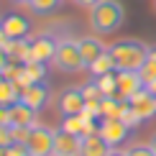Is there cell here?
I'll return each mask as SVG.
<instances>
[{
	"label": "cell",
	"mask_w": 156,
	"mask_h": 156,
	"mask_svg": "<svg viewBox=\"0 0 156 156\" xmlns=\"http://www.w3.org/2000/svg\"><path fill=\"white\" fill-rule=\"evenodd\" d=\"M56 46L59 41H54L51 36H38L31 41V59L28 62H54V54H56Z\"/></svg>",
	"instance_id": "9c48e42d"
},
{
	"label": "cell",
	"mask_w": 156,
	"mask_h": 156,
	"mask_svg": "<svg viewBox=\"0 0 156 156\" xmlns=\"http://www.w3.org/2000/svg\"><path fill=\"white\" fill-rule=\"evenodd\" d=\"M3 80H5V77H3V74H0V82H3Z\"/></svg>",
	"instance_id": "8d00e7d4"
},
{
	"label": "cell",
	"mask_w": 156,
	"mask_h": 156,
	"mask_svg": "<svg viewBox=\"0 0 156 156\" xmlns=\"http://www.w3.org/2000/svg\"><path fill=\"white\" fill-rule=\"evenodd\" d=\"M84 95L82 87H64L59 92V100H56V110L59 115H80L84 110Z\"/></svg>",
	"instance_id": "5b68a950"
},
{
	"label": "cell",
	"mask_w": 156,
	"mask_h": 156,
	"mask_svg": "<svg viewBox=\"0 0 156 156\" xmlns=\"http://www.w3.org/2000/svg\"><path fill=\"white\" fill-rule=\"evenodd\" d=\"M8 128H10L13 144H23L26 146V141H28V136H31V128H26V126H8Z\"/></svg>",
	"instance_id": "cb8c5ba5"
},
{
	"label": "cell",
	"mask_w": 156,
	"mask_h": 156,
	"mask_svg": "<svg viewBox=\"0 0 156 156\" xmlns=\"http://www.w3.org/2000/svg\"><path fill=\"white\" fill-rule=\"evenodd\" d=\"M128 102H131V108H133L144 120H148V118H154V115H156V95H151L146 87L138 90L133 97H128Z\"/></svg>",
	"instance_id": "30bf717a"
},
{
	"label": "cell",
	"mask_w": 156,
	"mask_h": 156,
	"mask_svg": "<svg viewBox=\"0 0 156 156\" xmlns=\"http://www.w3.org/2000/svg\"><path fill=\"white\" fill-rule=\"evenodd\" d=\"M8 62H10V56L5 54V49H3V46H0V74L5 72V67H8Z\"/></svg>",
	"instance_id": "4dcf8cb0"
},
{
	"label": "cell",
	"mask_w": 156,
	"mask_h": 156,
	"mask_svg": "<svg viewBox=\"0 0 156 156\" xmlns=\"http://www.w3.org/2000/svg\"><path fill=\"white\" fill-rule=\"evenodd\" d=\"M0 28L8 38H26V34L31 31V23L26 16H5L0 21Z\"/></svg>",
	"instance_id": "7c38bea8"
},
{
	"label": "cell",
	"mask_w": 156,
	"mask_h": 156,
	"mask_svg": "<svg viewBox=\"0 0 156 156\" xmlns=\"http://www.w3.org/2000/svg\"><path fill=\"white\" fill-rule=\"evenodd\" d=\"M5 156H31V154H28V148L23 144H10L5 148Z\"/></svg>",
	"instance_id": "4316f807"
},
{
	"label": "cell",
	"mask_w": 156,
	"mask_h": 156,
	"mask_svg": "<svg viewBox=\"0 0 156 156\" xmlns=\"http://www.w3.org/2000/svg\"><path fill=\"white\" fill-rule=\"evenodd\" d=\"M82 95H84V100H100L102 92H100V87H97V82H87V84H82Z\"/></svg>",
	"instance_id": "d4e9b609"
},
{
	"label": "cell",
	"mask_w": 156,
	"mask_h": 156,
	"mask_svg": "<svg viewBox=\"0 0 156 156\" xmlns=\"http://www.w3.org/2000/svg\"><path fill=\"white\" fill-rule=\"evenodd\" d=\"M72 3L77 5V8H87V10H90V8H95L100 0H72Z\"/></svg>",
	"instance_id": "f546056e"
},
{
	"label": "cell",
	"mask_w": 156,
	"mask_h": 156,
	"mask_svg": "<svg viewBox=\"0 0 156 156\" xmlns=\"http://www.w3.org/2000/svg\"><path fill=\"white\" fill-rule=\"evenodd\" d=\"M87 21H90L92 34L110 36V34H115V31L123 26V21H126V10H123V5L118 3V0H100L95 8H90Z\"/></svg>",
	"instance_id": "6da1fadb"
},
{
	"label": "cell",
	"mask_w": 156,
	"mask_h": 156,
	"mask_svg": "<svg viewBox=\"0 0 156 156\" xmlns=\"http://www.w3.org/2000/svg\"><path fill=\"white\" fill-rule=\"evenodd\" d=\"M41 80H46V64L44 62H26L23 64V77L16 84L18 87H28L31 82H41Z\"/></svg>",
	"instance_id": "e0dca14e"
},
{
	"label": "cell",
	"mask_w": 156,
	"mask_h": 156,
	"mask_svg": "<svg viewBox=\"0 0 156 156\" xmlns=\"http://www.w3.org/2000/svg\"><path fill=\"white\" fill-rule=\"evenodd\" d=\"M10 126L34 128L36 126V110L31 108V105H26L23 100H18L16 105H10Z\"/></svg>",
	"instance_id": "5bb4252c"
},
{
	"label": "cell",
	"mask_w": 156,
	"mask_h": 156,
	"mask_svg": "<svg viewBox=\"0 0 156 156\" xmlns=\"http://www.w3.org/2000/svg\"><path fill=\"white\" fill-rule=\"evenodd\" d=\"M115 80H118V95L126 97V100H128V97H133L138 90L146 87L138 72H115Z\"/></svg>",
	"instance_id": "8fae6325"
},
{
	"label": "cell",
	"mask_w": 156,
	"mask_h": 156,
	"mask_svg": "<svg viewBox=\"0 0 156 156\" xmlns=\"http://www.w3.org/2000/svg\"><path fill=\"white\" fill-rule=\"evenodd\" d=\"M97 133H100L102 138H105L108 144L115 148L118 144H123V141L128 138L131 128H128L120 118H102V120H100V131H97Z\"/></svg>",
	"instance_id": "52a82bcc"
},
{
	"label": "cell",
	"mask_w": 156,
	"mask_h": 156,
	"mask_svg": "<svg viewBox=\"0 0 156 156\" xmlns=\"http://www.w3.org/2000/svg\"><path fill=\"white\" fill-rule=\"evenodd\" d=\"M97 87H100L102 95H118V80H115V74H102V77H95Z\"/></svg>",
	"instance_id": "7402d4cb"
},
{
	"label": "cell",
	"mask_w": 156,
	"mask_h": 156,
	"mask_svg": "<svg viewBox=\"0 0 156 156\" xmlns=\"http://www.w3.org/2000/svg\"><path fill=\"white\" fill-rule=\"evenodd\" d=\"M110 151H113V146H110L100 133L82 136V154L80 156H108Z\"/></svg>",
	"instance_id": "9a60e30c"
},
{
	"label": "cell",
	"mask_w": 156,
	"mask_h": 156,
	"mask_svg": "<svg viewBox=\"0 0 156 156\" xmlns=\"http://www.w3.org/2000/svg\"><path fill=\"white\" fill-rule=\"evenodd\" d=\"M148 49L151 46H146L144 41L120 38V41H115L108 51L113 54L115 69H118V72H138V69L146 64V59H148Z\"/></svg>",
	"instance_id": "7a4b0ae2"
},
{
	"label": "cell",
	"mask_w": 156,
	"mask_h": 156,
	"mask_svg": "<svg viewBox=\"0 0 156 156\" xmlns=\"http://www.w3.org/2000/svg\"><path fill=\"white\" fill-rule=\"evenodd\" d=\"M90 72H92L95 77H102V74H110V72H118L115 69V59H113V54L110 51H102L97 59L90 64Z\"/></svg>",
	"instance_id": "ac0fdd59"
},
{
	"label": "cell",
	"mask_w": 156,
	"mask_h": 156,
	"mask_svg": "<svg viewBox=\"0 0 156 156\" xmlns=\"http://www.w3.org/2000/svg\"><path fill=\"white\" fill-rule=\"evenodd\" d=\"M154 8H156V0H154Z\"/></svg>",
	"instance_id": "74e56055"
},
{
	"label": "cell",
	"mask_w": 156,
	"mask_h": 156,
	"mask_svg": "<svg viewBox=\"0 0 156 156\" xmlns=\"http://www.w3.org/2000/svg\"><path fill=\"white\" fill-rule=\"evenodd\" d=\"M82 154V136L67 133V131H56L54 141V156H80Z\"/></svg>",
	"instance_id": "ba28073f"
},
{
	"label": "cell",
	"mask_w": 156,
	"mask_h": 156,
	"mask_svg": "<svg viewBox=\"0 0 156 156\" xmlns=\"http://www.w3.org/2000/svg\"><path fill=\"white\" fill-rule=\"evenodd\" d=\"M102 51H108V49H105V44H102L97 36H84V38H80V54H82L84 69H90V64H92Z\"/></svg>",
	"instance_id": "4fadbf2b"
},
{
	"label": "cell",
	"mask_w": 156,
	"mask_h": 156,
	"mask_svg": "<svg viewBox=\"0 0 156 156\" xmlns=\"http://www.w3.org/2000/svg\"><path fill=\"white\" fill-rule=\"evenodd\" d=\"M0 126H10V108L0 105Z\"/></svg>",
	"instance_id": "f1b7e54d"
},
{
	"label": "cell",
	"mask_w": 156,
	"mask_h": 156,
	"mask_svg": "<svg viewBox=\"0 0 156 156\" xmlns=\"http://www.w3.org/2000/svg\"><path fill=\"white\" fill-rule=\"evenodd\" d=\"M128 156H156L154 154V148L148 146V144H133V146H128Z\"/></svg>",
	"instance_id": "484cf974"
},
{
	"label": "cell",
	"mask_w": 156,
	"mask_h": 156,
	"mask_svg": "<svg viewBox=\"0 0 156 156\" xmlns=\"http://www.w3.org/2000/svg\"><path fill=\"white\" fill-rule=\"evenodd\" d=\"M108 156H128V154H126V151H118V148H113V151H110Z\"/></svg>",
	"instance_id": "d6a6232c"
},
{
	"label": "cell",
	"mask_w": 156,
	"mask_h": 156,
	"mask_svg": "<svg viewBox=\"0 0 156 156\" xmlns=\"http://www.w3.org/2000/svg\"><path fill=\"white\" fill-rule=\"evenodd\" d=\"M62 8V0H31L28 10L36 13V16H49V13H56Z\"/></svg>",
	"instance_id": "ffe728a7"
},
{
	"label": "cell",
	"mask_w": 156,
	"mask_h": 156,
	"mask_svg": "<svg viewBox=\"0 0 156 156\" xmlns=\"http://www.w3.org/2000/svg\"><path fill=\"white\" fill-rule=\"evenodd\" d=\"M138 74H141V80H144V84H148V82H154V80H156V62L151 59V56H148L146 64L138 69Z\"/></svg>",
	"instance_id": "603a6c76"
},
{
	"label": "cell",
	"mask_w": 156,
	"mask_h": 156,
	"mask_svg": "<svg viewBox=\"0 0 156 156\" xmlns=\"http://www.w3.org/2000/svg\"><path fill=\"white\" fill-rule=\"evenodd\" d=\"M13 144V138H10V128L8 126H0V148H8Z\"/></svg>",
	"instance_id": "83f0119b"
},
{
	"label": "cell",
	"mask_w": 156,
	"mask_h": 156,
	"mask_svg": "<svg viewBox=\"0 0 156 156\" xmlns=\"http://www.w3.org/2000/svg\"><path fill=\"white\" fill-rule=\"evenodd\" d=\"M54 64L59 72L64 74H77L84 69V62H82V54H80V41H72V38H64L56 46V54H54Z\"/></svg>",
	"instance_id": "3957f363"
},
{
	"label": "cell",
	"mask_w": 156,
	"mask_h": 156,
	"mask_svg": "<svg viewBox=\"0 0 156 156\" xmlns=\"http://www.w3.org/2000/svg\"><path fill=\"white\" fill-rule=\"evenodd\" d=\"M13 3H21V5H28L31 0H13Z\"/></svg>",
	"instance_id": "e575fe53"
},
{
	"label": "cell",
	"mask_w": 156,
	"mask_h": 156,
	"mask_svg": "<svg viewBox=\"0 0 156 156\" xmlns=\"http://www.w3.org/2000/svg\"><path fill=\"white\" fill-rule=\"evenodd\" d=\"M21 100L26 102V105H31L38 113V110H44L49 105V97H51V87H49V82L46 80H41V82H31L28 87H23L21 90Z\"/></svg>",
	"instance_id": "8992f818"
},
{
	"label": "cell",
	"mask_w": 156,
	"mask_h": 156,
	"mask_svg": "<svg viewBox=\"0 0 156 156\" xmlns=\"http://www.w3.org/2000/svg\"><path fill=\"white\" fill-rule=\"evenodd\" d=\"M148 56H151V59L156 62V46H151V49H148Z\"/></svg>",
	"instance_id": "836d02e7"
},
{
	"label": "cell",
	"mask_w": 156,
	"mask_h": 156,
	"mask_svg": "<svg viewBox=\"0 0 156 156\" xmlns=\"http://www.w3.org/2000/svg\"><path fill=\"white\" fill-rule=\"evenodd\" d=\"M21 95L23 92H18V84L13 80H3L0 82V105H5V108L16 105V102L21 100Z\"/></svg>",
	"instance_id": "d6986e66"
},
{
	"label": "cell",
	"mask_w": 156,
	"mask_h": 156,
	"mask_svg": "<svg viewBox=\"0 0 156 156\" xmlns=\"http://www.w3.org/2000/svg\"><path fill=\"white\" fill-rule=\"evenodd\" d=\"M3 49H5V54H8L13 62L26 64L31 59V41H28V38H10Z\"/></svg>",
	"instance_id": "2e32d148"
},
{
	"label": "cell",
	"mask_w": 156,
	"mask_h": 156,
	"mask_svg": "<svg viewBox=\"0 0 156 156\" xmlns=\"http://www.w3.org/2000/svg\"><path fill=\"white\" fill-rule=\"evenodd\" d=\"M62 131L74 133V136H82V133H84V118H82V113H80V115H64Z\"/></svg>",
	"instance_id": "44dd1931"
},
{
	"label": "cell",
	"mask_w": 156,
	"mask_h": 156,
	"mask_svg": "<svg viewBox=\"0 0 156 156\" xmlns=\"http://www.w3.org/2000/svg\"><path fill=\"white\" fill-rule=\"evenodd\" d=\"M0 156H5V148H0Z\"/></svg>",
	"instance_id": "d590c367"
},
{
	"label": "cell",
	"mask_w": 156,
	"mask_h": 156,
	"mask_svg": "<svg viewBox=\"0 0 156 156\" xmlns=\"http://www.w3.org/2000/svg\"><path fill=\"white\" fill-rule=\"evenodd\" d=\"M54 141H56V131L36 123L31 128L28 141H26V148H28L31 156H54Z\"/></svg>",
	"instance_id": "277c9868"
},
{
	"label": "cell",
	"mask_w": 156,
	"mask_h": 156,
	"mask_svg": "<svg viewBox=\"0 0 156 156\" xmlns=\"http://www.w3.org/2000/svg\"><path fill=\"white\" fill-rule=\"evenodd\" d=\"M148 146H151V148H154V154H156V131L151 133V141H148Z\"/></svg>",
	"instance_id": "1f68e13d"
}]
</instances>
